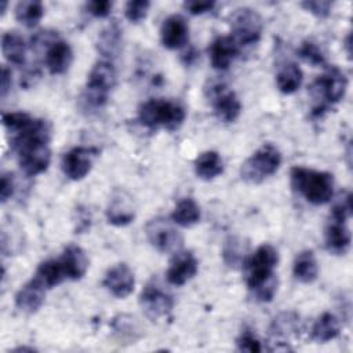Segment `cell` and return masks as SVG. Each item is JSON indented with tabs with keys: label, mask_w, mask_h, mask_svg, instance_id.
I'll use <instances>...</instances> for the list:
<instances>
[{
	"label": "cell",
	"mask_w": 353,
	"mask_h": 353,
	"mask_svg": "<svg viewBox=\"0 0 353 353\" xmlns=\"http://www.w3.org/2000/svg\"><path fill=\"white\" fill-rule=\"evenodd\" d=\"M50 138V124L34 117L22 130L10 135V145L17 152L18 163L26 175L34 176L48 168L51 160Z\"/></svg>",
	"instance_id": "6da1fadb"
},
{
	"label": "cell",
	"mask_w": 353,
	"mask_h": 353,
	"mask_svg": "<svg viewBox=\"0 0 353 353\" xmlns=\"http://www.w3.org/2000/svg\"><path fill=\"white\" fill-rule=\"evenodd\" d=\"M290 178L292 189L313 205H323L332 199L334 176L327 171L296 165L291 168Z\"/></svg>",
	"instance_id": "7a4b0ae2"
},
{
	"label": "cell",
	"mask_w": 353,
	"mask_h": 353,
	"mask_svg": "<svg viewBox=\"0 0 353 353\" xmlns=\"http://www.w3.org/2000/svg\"><path fill=\"white\" fill-rule=\"evenodd\" d=\"M186 117L185 108L175 101L152 98L143 102L138 110L139 123L150 131L164 128L168 131L178 130Z\"/></svg>",
	"instance_id": "3957f363"
},
{
	"label": "cell",
	"mask_w": 353,
	"mask_h": 353,
	"mask_svg": "<svg viewBox=\"0 0 353 353\" xmlns=\"http://www.w3.org/2000/svg\"><path fill=\"white\" fill-rule=\"evenodd\" d=\"M347 80L345 74L335 66L319 76L310 85V94L319 103L313 108V116H321L330 105L338 103L346 92Z\"/></svg>",
	"instance_id": "277c9868"
},
{
	"label": "cell",
	"mask_w": 353,
	"mask_h": 353,
	"mask_svg": "<svg viewBox=\"0 0 353 353\" xmlns=\"http://www.w3.org/2000/svg\"><path fill=\"white\" fill-rule=\"evenodd\" d=\"M281 160L280 150L272 143H265L243 163L240 170L241 178L248 183H261L277 172Z\"/></svg>",
	"instance_id": "5b68a950"
},
{
	"label": "cell",
	"mask_w": 353,
	"mask_h": 353,
	"mask_svg": "<svg viewBox=\"0 0 353 353\" xmlns=\"http://www.w3.org/2000/svg\"><path fill=\"white\" fill-rule=\"evenodd\" d=\"M117 81L116 69L109 61H98L88 73L84 102L91 108H102L109 98V92Z\"/></svg>",
	"instance_id": "8992f818"
},
{
	"label": "cell",
	"mask_w": 353,
	"mask_h": 353,
	"mask_svg": "<svg viewBox=\"0 0 353 353\" xmlns=\"http://www.w3.org/2000/svg\"><path fill=\"white\" fill-rule=\"evenodd\" d=\"M279 262L277 250L270 244L259 245L254 254L243 263L245 283L252 291L269 277L274 274V268Z\"/></svg>",
	"instance_id": "52a82bcc"
},
{
	"label": "cell",
	"mask_w": 353,
	"mask_h": 353,
	"mask_svg": "<svg viewBox=\"0 0 353 353\" xmlns=\"http://www.w3.org/2000/svg\"><path fill=\"white\" fill-rule=\"evenodd\" d=\"M232 37L239 47L256 44L262 34V18L261 15L248 7L237 8L230 15Z\"/></svg>",
	"instance_id": "ba28073f"
},
{
	"label": "cell",
	"mask_w": 353,
	"mask_h": 353,
	"mask_svg": "<svg viewBox=\"0 0 353 353\" xmlns=\"http://www.w3.org/2000/svg\"><path fill=\"white\" fill-rule=\"evenodd\" d=\"M145 233L149 243L164 254H175L183 245L182 234L168 219L161 216L150 219L145 226Z\"/></svg>",
	"instance_id": "9c48e42d"
},
{
	"label": "cell",
	"mask_w": 353,
	"mask_h": 353,
	"mask_svg": "<svg viewBox=\"0 0 353 353\" xmlns=\"http://www.w3.org/2000/svg\"><path fill=\"white\" fill-rule=\"evenodd\" d=\"M205 95L210 98L214 113L223 123H233L241 113V103L237 95L222 81H211L205 87Z\"/></svg>",
	"instance_id": "30bf717a"
},
{
	"label": "cell",
	"mask_w": 353,
	"mask_h": 353,
	"mask_svg": "<svg viewBox=\"0 0 353 353\" xmlns=\"http://www.w3.org/2000/svg\"><path fill=\"white\" fill-rule=\"evenodd\" d=\"M99 150L97 148L76 146L62 157V171L72 181H80L91 171Z\"/></svg>",
	"instance_id": "8fae6325"
},
{
	"label": "cell",
	"mask_w": 353,
	"mask_h": 353,
	"mask_svg": "<svg viewBox=\"0 0 353 353\" xmlns=\"http://www.w3.org/2000/svg\"><path fill=\"white\" fill-rule=\"evenodd\" d=\"M139 305L149 319L157 320L167 316L172 310L174 299L168 292H165L159 284L153 281L143 287L139 295Z\"/></svg>",
	"instance_id": "7c38bea8"
},
{
	"label": "cell",
	"mask_w": 353,
	"mask_h": 353,
	"mask_svg": "<svg viewBox=\"0 0 353 353\" xmlns=\"http://www.w3.org/2000/svg\"><path fill=\"white\" fill-rule=\"evenodd\" d=\"M106 218L110 225L125 226L135 218V204L130 193L123 189H114L106 208Z\"/></svg>",
	"instance_id": "4fadbf2b"
},
{
	"label": "cell",
	"mask_w": 353,
	"mask_h": 353,
	"mask_svg": "<svg viewBox=\"0 0 353 353\" xmlns=\"http://www.w3.org/2000/svg\"><path fill=\"white\" fill-rule=\"evenodd\" d=\"M197 270H199V262L193 255V252L178 251L174 254V258L170 263L165 277L170 284L178 287V285H183L190 279H193Z\"/></svg>",
	"instance_id": "5bb4252c"
},
{
	"label": "cell",
	"mask_w": 353,
	"mask_h": 353,
	"mask_svg": "<svg viewBox=\"0 0 353 353\" xmlns=\"http://www.w3.org/2000/svg\"><path fill=\"white\" fill-rule=\"evenodd\" d=\"M161 44L168 50H178L189 40V26L182 15L174 14L164 19L160 29Z\"/></svg>",
	"instance_id": "9a60e30c"
},
{
	"label": "cell",
	"mask_w": 353,
	"mask_h": 353,
	"mask_svg": "<svg viewBox=\"0 0 353 353\" xmlns=\"http://www.w3.org/2000/svg\"><path fill=\"white\" fill-rule=\"evenodd\" d=\"M103 285L113 296L123 299L134 291L135 277L125 263H117L106 272Z\"/></svg>",
	"instance_id": "2e32d148"
},
{
	"label": "cell",
	"mask_w": 353,
	"mask_h": 353,
	"mask_svg": "<svg viewBox=\"0 0 353 353\" xmlns=\"http://www.w3.org/2000/svg\"><path fill=\"white\" fill-rule=\"evenodd\" d=\"M44 298L46 285L37 277H33L18 290L15 295V306L21 312L32 314L41 307V305L44 303Z\"/></svg>",
	"instance_id": "e0dca14e"
},
{
	"label": "cell",
	"mask_w": 353,
	"mask_h": 353,
	"mask_svg": "<svg viewBox=\"0 0 353 353\" xmlns=\"http://www.w3.org/2000/svg\"><path fill=\"white\" fill-rule=\"evenodd\" d=\"M239 44L232 36H219L210 46V61L214 69L226 70L236 55L239 54Z\"/></svg>",
	"instance_id": "ac0fdd59"
},
{
	"label": "cell",
	"mask_w": 353,
	"mask_h": 353,
	"mask_svg": "<svg viewBox=\"0 0 353 353\" xmlns=\"http://www.w3.org/2000/svg\"><path fill=\"white\" fill-rule=\"evenodd\" d=\"M73 61V51L69 43L58 39L46 50V66L51 74H63Z\"/></svg>",
	"instance_id": "d6986e66"
},
{
	"label": "cell",
	"mask_w": 353,
	"mask_h": 353,
	"mask_svg": "<svg viewBox=\"0 0 353 353\" xmlns=\"http://www.w3.org/2000/svg\"><path fill=\"white\" fill-rule=\"evenodd\" d=\"M66 279L80 280L88 269V258L84 250L76 244H69L59 258Z\"/></svg>",
	"instance_id": "ffe728a7"
},
{
	"label": "cell",
	"mask_w": 353,
	"mask_h": 353,
	"mask_svg": "<svg viewBox=\"0 0 353 353\" xmlns=\"http://www.w3.org/2000/svg\"><path fill=\"white\" fill-rule=\"evenodd\" d=\"M350 232L346 226V222L334 221L325 228V247L330 252L335 255H343L350 247Z\"/></svg>",
	"instance_id": "44dd1931"
},
{
	"label": "cell",
	"mask_w": 353,
	"mask_h": 353,
	"mask_svg": "<svg viewBox=\"0 0 353 353\" xmlns=\"http://www.w3.org/2000/svg\"><path fill=\"white\" fill-rule=\"evenodd\" d=\"M121 28L117 21L110 22L101 30L97 39V50L105 58H116L121 48Z\"/></svg>",
	"instance_id": "7402d4cb"
},
{
	"label": "cell",
	"mask_w": 353,
	"mask_h": 353,
	"mask_svg": "<svg viewBox=\"0 0 353 353\" xmlns=\"http://www.w3.org/2000/svg\"><path fill=\"white\" fill-rule=\"evenodd\" d=\"M26 43L17 32H7L1 37V52L4 58L17 66L25 63L26 59Z\"/></svg>",
	"instance_id": "603a6c76"
},
{
	"label": "cell",
	"mask_w": 353,
	"mask_h": 353,
	"mask_svg": "<svg viewBox=\"0 0 353 353\" xmlns=\"http://www.w3.org/2000/svg\"><path fill=\"white\" fill-rule=\"evenodd\" d=\"M223 171V163L218 152L207 150L197 156L194 161V172L200 179L211 181L221 175Z\"/></svg>",
	"instance_id": "cb8c5ba5"
},
{
	"label": "cell",
	"mask_w": 353,
	"mask_h": 353,
	"mask_svg": "<svg viewBox=\"0 0 353 353\" xmlns=\"http://www.w3.org/2000/svg\"><path fill=\"white\" fill-rule=\"evenodd\" d=\"M248 252V243L239 236H229L222 247V258L226 266L237 269L245 259Z\"/></svg>",
	"instance_id": "d4e9b609"
},
{
	"label": "cell",
	"mask_w": 353,
	"mask_h": 353,
	"mask_svg": "<svg viewBox=\"0 0 353 353\" xmlns=\"http://www.w3.org/2000/svg\"><path fill=\"white\" fill-rule=\"evenodd\" d=\"M294 276L296 280L305 284L313 283L319 276V263L317 259L310 250H305L299 252L294 261L292 268Z\"/></svg>",
	"instance_id": "484cf974"
},
{
	"label": "cell",
	"mask_w": 353,
	"mask_h": 353,
	"mask_svg": "<svg viewBox=\"0 0 353 353\" xmlns=\"http://www.w3.org/2000/svg\"><path fill=\"white\" fill-rule=\"evenodd\" d=\"M302 83V70L295 62L281 65L276 74L277 88L283 94H294Z\"/></svg>",
	"instance_id": "4316f807"
},
{
	"label": "cell",
	"mask_w": 353,
	"mask_h": 353,
	"mask_svg": "<svg viewBox=\"0 0 353 353\" xmlns=\"http://www.w3.org/2000/svg\"><path fill=\"white\" fill-rule=\"evenodd\" d=\"M341 332V324L335 314L324 312L312 327V338L317 342H328L335 339Z\"/></svg>",
	"instance_id": "83f0119b"
},
{
	"label": "cell",
	"mask_w": 353,
	"mask_h": 353,
	"mask_svg": "<svg viewBox=\"0 0 353 353\" xmlns=\"http://www.w3.org/2000/svg\"><path fill=\"white\" fill-rule=\"evenodd\" d=\"M171 219L175 225L190 228L200 221V207L192 197H185L175 205Z\"/></svg>",
	"instance_id": "f1b7e54d"
},
{
	"label": "cell",
	"mask_w": 353,
	"mask_h": 353,
	"mask_svg": "<svg viewBox=\"0 0 353 353\" xmlns=\"http://www.w3.org/2000/svg\"><path fill=\"white\" fill-rule=\"evenodd\" d=\"M15 18L26 28L36 26L44 15L43 3L39 0H22L18 1L14 8Z\"/></svg>",
	"instance_id": "f546056e"
},
{
	"label": "cell",
	"mask_w": 353,
	"mask_h": 353,
	"mask_svg": "<svg viewBox=\"0 0 353 353\" xmlns=\"http://www.w3.org/2000/svg\"><path fill=\"white\" fill-rule=\"evenodd\" d=\"M34 277H37L46 288H52L61 284L66 279V274L59 259H47L39 265Z\"/></svg>",
	"instance_id": "4dcf8cb0"
},
{
	"label": "cell",
	"mask_w": 353,
	"mask_h": 353,
	"mask_svg": "<svg viewBox=\"0 0 353 353\" xmlns=\"http://www.w3.org/2000/svg\"><path fill=\"white\" fill-rule=\"evenodd\" d=\"M112 328L114 335L120 341H127L128 343H134L141 336V328L135 317L130 314H119L112 321Z\"/></svg>",
	"instance_id": "1f68e13d"
},
{
	"label": "cell",
	"mask_w": 353,
	"mask_h": 353,
	"mask_svg": "<svg viewBox=\"0 0 353 353\" xmlns=\"http://www.w3.org/2000/svg\"><path fill=\"white\" fill-rule=\"evenodd\" d=\"M299 331V317L296 313L284 312L273 319L270 325V335L273 338H287L291 335H298Z\"/></svg>",
	"instance_id": "d6a6232c"
},
{
	"label": "cell",
	"mask_w": 353,
	"mask_h": 353,
	"mask_svg": "<svg viewBox=\"0 0 353 353\" xmlns=\"http://www.w3.org/2000/svg\"><path fill=\"white\" fill-rule=\"evenodd\" d=\"M298 55L306 61L307 63L313 65V66H321L325 62L324 54L320 50V47L312 41V40H305L302 41V44L298 48Z\"/></svg>",
	"instance_id": "836d02e7"
},
{
	"label": "cell",
	"mask_w": 353,
	"mask_h": 353,
	"mask_svg": "<svg viewBox=\"0 0 353 353\" xmlns=\"http://www.w3.org/2000/svg\"><path fill=\"white\" fill-rule=\"evenodd\" d=\"M150 3L148 0H131L125 4L124 14L130 22L138 23L146 18Z\"/></svg>",
	"instance_id": "e575fe53"
},
{
	"label": "cell",
	"mask_w": 353,
	"mask_h": 353,
	"mask_svg": "<svg viewBox=\"0 0 353 353\" xmlns=\"http://www.w3.org/2000/svg\"><path fill=\"white\" fill-rule=\"evenodd\" d=\"M352 194L350 193H345L342 197H339L336 200V203L332 207L331 211V219L334 221H341V222H346L352 214V203H350Z\"/></svg>",
	"instance_id": "d590c367"
},
{
	"label": "cell",
	"mask_w": 353,
	"mask_h": 353,
	"mask_svg": "<svg viewBox=\"0 0 353 353\" xmlns=\"http://www.w3.org/2000/svg\"><path fill=\"white\" fill-rule=\"evenodd\" d=\"M277 285H279L277 277L273 274L266 281H263L261 285H258L256 288L252 290L255 299L259 302H270L277 291Z\"/></svg>",
	"instance_id": "8d00e7d4"
},
{
	"label": "cell",
	"mask_w": 353,
	"mask_h": 353,
	"mask_svg": "<svg viewBox=\"0 0 353 353\" xmlns=\"http://www.w3.org/2000/svg\"><path fill=\"white\" fill-rule=\"evenodd\" d=\"M239 350L248 352V353H259L262 350L261 341L251 330H244L236 341Z\"/></svg>",
	"instance_id": "74e56055"
},
{
	"label": "cell",
	"mask_w": 353,
	"mask_h": 353,
	"mask_svg": "<svg viewBox=\"0 0 353 353\" xmlns=\"http://www.w3.org/2000/svg\"><path fill=\"white\" fill-rule=\"evenodd\" d=\"M301 7H303L306 11H309L310 14L319 18H325L331 12L332 3L328 0H309V1L301 3Z\"/></svg>",
	"instance_id": "f35d334b"
},
{
	"label": "cell",
	"mask_w": 353,
	"mask_h": 353,
	"mask_svg": "<svg viewBox=\"0 0 353 353\" xmlns=\"http://www.w3.org/2000/svg\"><path fill=\"white\" fill-rule=\"evenodd\" d=\"M112 7H113V3L109 0H92L85 3V10L97 18L108 17L110 14Z\"/></svg>",
	"instance_id": "ab89813d"
},
{
	"label": "cell",
	"mask_w": 353,
	"mask_h": 353,
	"mask_svg": "<svg viewBox=\"0 0 353 353\" xmlns=\"http://www.w3.org/2000/svg\"><path fill=\"white\" fill-rule=\"evenodd\" d=\"M186 11L193 15H201L211 11L215 7V1L212 0H189L183 3Z\"/></svg>",
	"instance_id": "60d3db41"
},
{
	"label": "cell",
	"mask_w": 353,
	"mask_h": 353,
	"mask_svg": "<svg viewBox=\"0 0 353 353\" xmlns=\"http://www.w3.org/2000/svg\"><path fill=\"white\" fill-rule=\"evenodd\" d=\"M14 193H15L14 175L11 172H4L1 175V182H0V201L6 203L14 196Z\"/></svg>",
	"instance_id": "b9f144b4"
},
{
	"label": "cell",
	"mask_w": 353,
	"mask_h": 353,
	"mask_svg": "<svg viewBox=\"0 0 353 353\" xmlns=\"http://www.w3.org/2000/svg\"><path fill=\"white\" fill-rule=\"evenodd\" d=\"M76 214H77L76 233H84V232L90 230V226H91V214H90V211H87V208L79 207V208H76Z\"/></svg>",
	"instance_id": "7bdbcfd3"
},
{
	"label": "cell",
	"mask_w": 353,
	"mask_h": 353,
	"mask_svg": "<svg viewBox=\"0 0 353 353\" xmlns=\"http://www.w3.org/2000/svg\"><path fill=\"white\" fill-rule=\"evenodd\" d=\"M11 83H12V73L7 66L1 68V80H0V97L6 98L7 92L11 88Z\"/></svg>",
	"instance_id": "ee69618b"
},
{
	"label": "cell",
	"mask_w": 353,
	"mask_h": 353,
	"mask_svg": "<svg viewBox=\"0 0 353 353\" xmlns=\"http://www.w3.org/2000/svg\"><path fill=\"white\" fill-rule=\"evenodd\" d=\"M197 52H196V50L192 47L190 50H188L183 55H182V58H183V61H185V63L186 65H190V63H193L196 59H197Z\"/></svg>",
	"instance_id": "f6af8a7d"
},
{
	"label": "cell",
	"mask_w": 353,
	"mask_h": 353,
	"mask_svg": "<svg viewBox=\"0 0 353 353\" xmlns=\"http://www.w3.org/2000/svg\"><path fill=\"white\" fill-rule=\"evenodd\" d=\"M12 352H36V349L28 347V346H19V347H15Z\"/></svg>",
	"instance_id": "bcb514c9"
},
{
	"label": "cell",
	"mask_w": 353,
	"mask_h": 353,
	"mask_svg": "<svg viewBox=\"0 0 353 353\" xmlns=\"http://www.w3.org/2000/svg\"><path fill=\"white\" fill-rule=\"evenodd\" d=\"M345 46H346L347 54H349V57H350V54H352V51H350V34H347V37H346V41H345Z\"/></svg>",
	"instance_id": "7dc6e473"
},
{
	"label": "cell",
	"mask_w": 353,
	"mask_h": 353,
	"mask_svg": "<svg viewBox=\"0 0 353 353\" xmlns=\"http://www.w3.org/2000/svg\"><path fill=\"white\" fill-rule=\"evenodd\" d=\"M6 7H7V1H3V3H1V15H4Z\"/></svg>",
	"instance_id": "c3c4849f"
}]
</instances>
